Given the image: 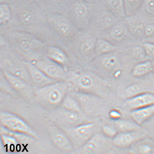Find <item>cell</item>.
<instances>
[{
    "instance_id": "1",
    "label": "cell",
    "mask_w": 154,
    "mask_h": 154,
    "mask_svg": "<svg viewBox=\"0 0 154 154\" xmlns=\"http://www.w3.org/2000/svg\"><path fill=\"white\" fill-rule=\"evenodd\" d=\"M12 18L1 31L18 30L31 33L51 43L50 29L47 15L34 0H15L10 5Z\"/></svg>"
},
{
    "instance_id": "2",
    "label": "cell",
    "mask_w": 154,
    "mask_h": 154,
    "mask_svg": "<svg viewBox=\"0 0 154 154\" xmlns=\"http://www.w3.org/2000/svg\"><path fill=\"white\" fill-rule=\"evenodd\" d=\"M1 36L12 50L26 61L33 62L45 56L48 44L31 33L7 29L1 31Z\"/></svg>"
},
{
    "instance_id": "3",
    "label": "cell",
    "mask_w": 154,
    "mask_h": 154,
    "mask_svg": "<svg viewBox=\"0 0 154 154\" xmlns=\"http://www.w3.org/2000/svg\"><path fill=\"white\" fill-rule=\"evenodd\" d=\"M0 67L1 70L23 79L34 87L26 66V60L12 50L1 36Z\"/></svg>"
},
{
    "instance_id": "4",
    "label": "cell",
    "mask_w": 154,
    "mask_h": 154,
    "mask_svg": "<svg viewBox=\"0 0 154 154\" xmlns=\"http://www.w3.org/2000/svg\"><path fill=\"white\" fill-rule=\"evenodd\" d=\"M51 40L55 45L58 41L72 40L77 32L76 26L66 16L61 14H48Z\"/></svg>"
},
{
    "instance_id": "5",
    "label": "cell",
    "mask_w": 154,
    "mask_h": 154,
    "mask_svg": "<svg viewBox=\"0 0 154 154\" xmlns=\"http://www.w3.org/2000/svg\"><path fill=\"white\" fill-rule=\"evenodd\" d=\"M69 88L65 81H56L35 89L34 96L39 100L50 107L61 105Z\"/></svg>"
},
{
    "instance_id": "6",
    "label": "cell",
    "mask_w": 154,
    "mask_h": 154,
    "mask_svg": "<svg viewBox=\"0 0 154 154\" xmlns=\"http://www.w3.org/2000/svg\"><path fill=\"white\" fill-rule=\"evenodd\" d=\"M69 79L78 91L97 95L106 86L105 82L100 78L88 72L72 73L69 75Z\"/></svg>"
},
{
    "instance_id": "7",
    "label": "cell",
    "mask_w": 154,
    "mask_h": 154,
    "mask_svg": "<svg viewBox=\"0 0 154 154\" xmlns=\"http://www.w3.org/2000/svg\"><path fill=\"white\" fill-rule=\"evenodd\" d=\"M50 78L56 81H65L69 75L62 65L49 59L46 56L32 62Z\"/></svg>"
},
{
    "instance_id": "8",
    "label": "cell",
    "mask_w": 154,
    "mask_h": 154,
    "mask_svg": "<svg viewBox=\"0 0 154 154\" xmlns=\"http://www.w3.org/2000/svg\"><path fill=\"white\" fill-rule=\"evenodd\" d=\"M1 123L7 130L33 136L32 130L27 123L19 116L11 113L3 112L1 114Z\"/></svg>"
},
{
    "instance_id": "9",
    "label": "cell",
    "mask_w": 154,
    "mask_h": 154,
    "mask_svg": "<svg viewBox=\"0 0 154 154\" xmlns=\"http://www.w3.org/2000/svg\"><path fill=\"white\" fill-rule=\"evenodd\" d=\"M109 139V138L103 133L94 134L79 148V153L91 154L104 153L108 150Z\"/></svg>"
},
{
    "instance_id": "10",
    "label": "cell",
    "mask_w": 154,
    "mask_h": 154,
    "mask_svg": "<svg viewBox=\"0 0 154 154\" xmlns=\"http://www.w3.org/2000/svg\"><path fill=\"white\" fill-rule=\"evenodd\" d=\"M1 72L10 87L21 96L26 98L34 96L35 88L32 86L5 71L1 70Z\"/></svg>"
},
{
    "instance_id": "11",
    "label": "cell",
    "mask_w": 154,
    "mask_h": 154,
    "mask_svg": "<svg viewBox=\"0 0 154 154\" xmlns=\"http://www.w3.org/2000/svg\"><path fill=\"white\" fill-rule=\"evenodd\" d=\"M53 114L57 121L72 127L85 122V119L82 113L69 110L62 107L55 109Z\"/></svg>"
},
{
    "instance_id": "12",
    "label": "cell",
    "mask_w": 154,
    "mask_h": 154,
    "mask_svg": "<svg viewBox=\"0 0 154 154\" xmlns=\"http://www.w3.org/2000/svg\"><path fill=\"white\" fill-rule=\"evenodd\" d=\"M71 128L69 131L70 135L80 145V148L95 134V125L91 122H85Z\"/></svg>"
},
{
    "instance_id": "13",
    "label": "cell",
    "mask_w": 154,
    "mask_h": 154,
    "mask_svg": "<svg viewBox=\"0 0 154 154\" xmlns=\"http://www.w3.org/2000/svg\"><path fill=\"white\" fill-rule=\"evenodd\" d=\"M48 15L61 14L66 15L68 8L66 0H34Z\"/></svg>"
},
{
    "instance_id": "14",
    "label": "cell",
    "mask_w": 154,
    "mask_h": 154,
    "mask_svg": "<svg viewBox=\"0 0 154 154\" xmlns=\"http://www.w3.org/2000/svg\"><path fill=\"white\" fill-rule=\"evenodd\" d=\"M26 65L35 89L57 81L48 77L32 62L26 61Z\"/></svg>"
},
{
    "instance_id": "15",
    "label": "cell",
    "mask_w": 154,
    "mask_h": 154,
    "mask_svg": "<svg viewBox=\"0 0 154 154\" xmlns=\"http://www.w3.org/2000/svg\"><path fill=\"white\" fill-rule=\"evenodd\" d=\"M154 105V95L151 93L140 94L129 98L124 106L131 111Z\"/></svg>"
},
{
    "instance_id": "16",
    "label": "cell",
    "mask_w": 154,
    "mask_h": 154,
    "mask_svg": "<svg viewBox=\"0 0 154 154\" xmlns=\"http://www.w3.org/2000/svg\"><path fill=\"white\" fill-rule=\"evenodd\" d=\"M45 56L63 66L68 63L69 60L68 55L63 49L59 46L53 44H48V45Z\"/></svg>"
},
{
    "instance_id": "17",
    "label": "cell",
    "mask_w": 154,
    "mask_h": 154,
    "mask_svg": "<svg viewBox=\"0 0 154 154\" xmlns=\"http://www.w3.org/2000/svg\"><path fill=\"white\" fill-rule=\"evenodd\" d=\"M134 131L122 132L117 134L113 138V144L116 147L120 148H127L132 146L137 137Z\"/></svg>"
},
{
    "instance_id": "18",
    "label": "cell",
    "mask_w": 154,
    "mask_h": 154,
    "mask_svg": "<svg viewBox=\"0 0 154 154\" xmlns=\"http://www.w3.org/2000/svg\"><path fill=\"white\" fill-rule=\"evenodd\" d=\"M52 140L54 145L62 151L67 152L73 151V144L64 133L57 131L53 135Z\"/></svg>"
},
{
    "instance_id": "19",
    "label": "cell",
    "mask_w": 154,
    "mask_h": 154,
    "mask_svg": "<svg viewBox=\"0 0 154 154\" xmlns=\"http://www.w3.org/2000/svg\"><path fill=\"white\" fill-rule=\"evenodd\" d=\"M154 114V105L131 111V116L133 121L138 125L146 121Z\"/></svg>"
},
{
    "instance_id": "20",
    "label": "cell",
    "mask_w": 154,
    "mask_h": 154,
    "mask_svg": "<svg viewBox=\"0 0 154 154\" xmlns=\"http://www.w3.org/2000/svg\"><path fill=\"white\" fill-rule=\"evenodd\" d=\"M154 151V142L151 139H142L134 143L130 152L133 153L148 154Z\"/></svg>"
},
{
    "instance_id": "21",
    "label": "cell",
    "mask_w": 154,
    "mask_h": 154,
    "mask_svg": "<svg viewBox=\"0 0 154 154\" xmlns=\"http://www.w3.org/2000/svg\"><path fill=\"white\" fill-rule=\"evenodd\" d=\"M61 105V107L69 110L79 113L84 112L78 101L73 95L68 93L63 99Z\"/></svg>"
},
{
    "instance_id": "22",
    "label": "cell",
    "mask_w": 154,
    "mask_h": 154,
    "mask_svg": "<svg viewBox=\"0 0 154 154\" xmlns=\"http://www.w3.org/2000/svg\"><path fill=\"white\" fill-rule=\"evenodd\" d=\"M153 71L152 62L149 61L143 62L134 67L132 72L134 77H139L146 75Z\"/></svg>"
},
{
    "instance_id": "23",
    "label": "cell",
    "mask_w": 154,
    "mask_h": 154,
    "mask_svg": "<svg viewBox=\"0 0 154 154\" xmlns=\"http://www.w3.org/2000/svg\"><path fill=\"white\" fill-rule=\"evenodd\" d=\"M116 46L109 42L100 39L95 44L94 52L98 54H106L116 50Z\"/></svg>"
},
{
    "instance_id": "24",
    "label": "cell",
    "mask_w": 154,
    "mask_h": 154,
    "mask_svg": "<svg viewBox=\"0 0 154 154\" xmlns=\"http://www.w3.org/2000/svg\"><path fill=\"white\" fill-rule=\"evenodd\" d=\"M12 18V11L10 5L7 3L0 4V24L4 27L10 22Z\"/></svg>"
},
{
    "instance_id": "25",
    "label": "cell",
    "mask_w": 154,
    "mask_h": 154,
    "mask_svg": "<svg viewBox=\"0 0 154 154\" xmlns=\"http://www.w3.org/2000/svg\"><path fill=\"white\" fill-rule=\"evenodd\" d=\"M78 42H76L75 47L78 52L82 55L87 56L94 51L95 43L93 41L86 40Z\"/></svg>"
},
{
    "instance_id": "26",
    "label": "cell",
    "mask_w": 154,
    "mask_h": 154,
    "mask_svg": "<svg viewBox=\"0 0 154 154\" xmlns=\"http://www.w3.org/2000/svg\"><path fill=\"white\" fill-rule=\"evenodd\" d=\"M116 126L121 132H131L138 128V125L135 122L129 120L118 119L116 120Z\"/></svg>"
},
{
    "instance_id": "27",
    "label": "cell",
    "mask_w": 154,
    "mask_h": 154,
    "mask_svg": "<svg viewBox=\"0 0 154 154\" xmlns=\"http://www.w3.org/2000/svg\"><path fill=\"white\" fill-rule=\"evenodd\" d=\"M141 88L137 84H132L127 87L125 90V94L129 98L140 94Z\"/></svg>"
},
{
    "instance_id": "28",
    "label": "cell",
    "mask_w": 154,
    "mask_h": 154,
    "mask_svg": "<svg viewBox=\"0 0 154 154\" xmlns=\"http://www.w3.org/2000/svg\"><path fill=\"white\" fill-rule=\"evenodd\" d=\"M143 48L144 49L146 57L150 59L154 58V44L152 42H145L143 44Z\"/></svg>"
},
{
    "instance_id": "29",
    "label": "cell",
    "mask_w": 154,
    "mask_h": 154,
    "mask_svg": "<svg viewBox=\"0 0 154 154\" xmlns=\"http://www.w3.org/2000/svg\"><path fill=\"white\" fill-rule=\"evenodd\" d=\"M102 130L103 134L109 139H113L118 134L116 129L110 125H104L103 127Z\"/></svg>"
},
{
    "instance_id": "30",
    "label": "cell",
    "mask_w": 154,
    "mask_h": 154,
    "mask_svg": "<svg viewBox=\"0 0 154 154\" xmlns=\"http://www.w3.org/2000/svg\"><path fill=\"white\" fill-rule=\"evenodd\" d=\"M116 63V59L114 56L107 57L102 61V65L104 68L109 69L113 68Z\"/></svg>"
},
{
    "instance_id": "31",
    "label": "cell",
    "mask_w": 154,
    "mask_h": 154,
    "mask_svg": "<svg viewBox=\"0 0 154 154\" xmlns=\"http://www.w3.org/2000/svg\"><path fill=\"white\" fill-rule=\"evenodd\" d=\"M124 30L122 26H117L113 28L111 32V36L115 39H119L124 36Z\"/></svg>"
},
{
    "instance_id": "32",
    "label": "cell",
    "mask_w": 154,
    "mask_h": 154,
    "mask_svg": "<svg viewBox=\"0 0 154 154\" xmlns=\"http://www.w3.org/2000/svg\"><path fill=\"white\" fill-rule=\"evenodd\" d=\"M100 22L104 27H109L113 24L114 22V18L111 15H105L100 19Z\"/></svg>"
},
{
    "instance_id": "33",
    "label": "cell",
    "mask_w": 154,
    "mask_h": 154,
    "mask_svg": "<svg viewBox=\"0 0 154 154\" xmlns=\"http://www.w3.org/2000/svg\"><path fill=\"white\" fill-rule=\"evenodd\" d=\"M134 57L137 59L143 60L146 58V54L143 47H136L133 52Z\"/></svg>"
},
{
    "instance_id": "34",
    "label": "cell",
    "mask_w": 154,
    "mask_h": 154,
    "mask_svg": "<svg viewBox=\"0 0 154 154\" xmlns=\"http://www.w3.org/2000/svg\"><path fill=\"white\" fill-rule=\"evenodd\" d=\"M132 30L133 33L137 36H140L142 35L144 32V28L141 24L134 26Z\"/></svg>"
},
{
    "instance_id": "35",
    "label": "cell",
    "mask_w": 154,
    "mask_h": 154,
    "mask_svg": "<svg viewBox=\"0 0 154 154\" xmlns=\"http://www.w3.org/2000/svg\"><path fill=\"white\" fill-rule=\"evenodd\" d=\"M122 2V0H111L109 5L112 8H117L120 6Z\"/></svg>"
},
{
    "instance_id": "36",
    "label": "cell",
    "mask_w": 154,
    "mask_h": 154,
    "mask_svg": "<svg viewBox=\"0 0 154 154\" xmlns=\"http://www.w3.org/2000/svg\"><path fill=\"white\" fill-rule=\"evenodd\" d=\"M154 32V27L151 25L146 26L145 29V34L146 36L151 35Z\"/></svg>"
},
{
    "instance_id": "37",
    "label": "cell",
    "mask_w": 154,
    "mask_h": 154,
    "mask_svg": "<svg viewBox=\"0 0 154 154\" xmlns=\"http://www.w3.org/2000/svg\"><path fill=\"white\" fill-rule=\"evenodd\" d=\"M110 116L113 119L118 120L120 116V114L119 111L116 110H112L110 112Z\"/></svg>"
},
{
    "instance_id": "38",
    "label": "cell",
    "mask_w": 154,
    "mask_h": 154,
    "mask_svg": "<svg viewBox=\"0 0 154 154\" xmlns=\"http://www.w3.org/2000/svg\"><path fill=\"white\" fill-rule=\"evenodd\" d=\"M148 9L151 13L154 14V0H149L147 3Z\"/></svg>"
},
{
    "instance_id": "39",
    "label": "cell",
    "mask_w": 154,
    "mask_h": 154,
    "mask_svg": "<svg viewBox=\"0 0 154 154\" xmlns=\"http://www.w3.org/2000/svg\"><path fill=\"white\" fill-rule=\"evenodd\" d=\"M15 0H0V3H7L10 5Z\"/></svg>"
},
{
    "instance_id": "40",
    "label": "cell",
    "mask_w": 154,
    "mask_h": 154,
    "mask_svg": "<svg viewBox=\"0 0 154 154\" xmlns=\"http://www.w3.org/2000/svg\"><path fill=\"white\" fill-rule=\"evenodd\" d=\"M152 68H153V72H154V60L153 62H152Z\"/></svg>"
},
{
    "instance_id": "41",
    "label": "cell",
    "mask_w": 154,
    "mask_h": 154,
    "mask_svg": "<svg viewBox=\"0 0 154 154\" xmlns=\"http://www.w3.org/2000/svg\"><path fill=\"white\" fill-rule=\"evenodd\" d=\"M67 2H68V3H69L72 2L74 0H66Z\"/></svg>"
},
{
    "instance_id": "42",
    "label": "cell",
    "mask_w": 154,
    "mask_h": 154,
    "mask_svg": "<svg viewBox=\"0 0 154 154\" xmlns=\"http://www.w3.org/2000/svg\"><path fill=\"white\" fill-rule=\"evenodd\" d=\"M129 1H133L134 0H129Z\"/></svg>"
},
{
    "instance_id": "43",
    "label": "cell",
    "mask_w": 154,
    "mask_h": 154,
    "mask_svg": "<svg viewBox=\"0 0 154 154\" xmlns=\"http://www.w3.org/2000/svg\"><path fill=\"white\" fill-rule=\"evenodd\" d=\"M152 40H153V42H154V37H153V39H152Z\"/></svg>"
}]
</instances>
